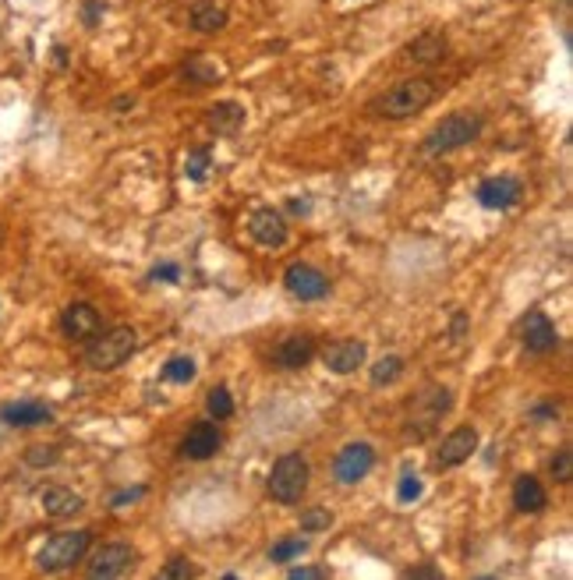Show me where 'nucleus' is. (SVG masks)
Wrapping results in <instances>:
<instances>
[{
	"instance_id": "obj_1",
	"label": "nucleus",
	"mask_w": 573,
	"mask_h": 580,
	"mask_svg": "<svg viewBox=\"0 0 573 580\" xmlns=\"http://www.w3.org/2000/svg\"><path fill=\"white\" fill-rule=\"evenodd\" d=\"M432 100H436V85L428 78H407V82H397L393 89H386L383 96L368 100V110L390 117V120H403V117L421 114Z\"/></svg>"
},
{
	"instance_id": "obj_2",
	"label": "nucleus",
	"mask_w": 573,
	"mask_h": 580,
	"mask_svg": "<svg viewBox=\"0 0 573 580\" xmlns=\"http://www.w3.org/2000/svg\"><path fill=\"white\" fill-rule=\"evenodd\" d=\"M485 127V117L474 114V110H457V114L443 117L421 142V153L425 156H443V153H454V149H463L471 145Z\"/></svg>"
},
{
	"instance_id": "obj_3",
	"label": "nucleus",
	"mask_w": 573,
	"mask_h": 580,
	"mask_svg": "<svg viewBox=\"0 0 573 580\" xmlns=\"http://www.w3.org/2000/svg\"><path fill=\"white\" fill-rule=\"evenodd\" d=\"M135 344H138V333L131 326H114V330H100L89 347H85V365L93 372H114L120 368L131 354H135Z\"/></svg>"
},
{
	"instance_id": "obj_4",
	"label": "nucleus",
	"mask_w": 573,
	"mask_h": 580,
	"mask_svg": "<svg viewBox=\"0 0 573 580\" xmlns=\"http://www.w3.org/2000/svg\"><path fill=\"white\" fill-rule=\"evenodd\" d=\"M89 545H93V531H57L36 552V567L43 574H64L75 563H82V556L89 552Z\"/></svg>"
},
{
	"instance_id": "obj_5",
	"label": "nucleus",
	"mask_w": 573,
	"mask_h": 580,
	"mask_svg": "<svg viewBox=\"0 0 573 580\" xmlns=\"http://www.w3.org/2000/svg\"><path fill=\"white\" fill-rule=\"evenodd\" d=\"M454 407V397L446 386H428L425 393H418L407 407V435L414 439H428L436 432V425L446 417V410Z\"/></svg>"
},
{
	"instance_id": "obj_6",
	"label": "nucleus",
	"mask_w": 573,
	"mask_h": 580,
	"mask_svg": "<svg viewBox=\"0 0 573 580\" xmlns=\"http://www.w3.org/2000/svg\"><path fill=\"white\" fill-rule=\"evenodd\" d=\"M308 478H312V467L308 461L301 457V453H284L273 470H269V496L277 499V503H284V506H294V503H301V496L308 492Z\"/></svg>"
},
{
	"instance_id": "obj_7",
	"label": "nucleus",
	"mask_w": 573,
	"mask_h": 580,
	"mask_svg": "<svg viewBox=\"0 0 573 580\" xmlns=\"http://www.w3.org/2000/svg\"><path fill=\"white\" fill-rule=\"evenodd\" d=\"M135 563H138V549H131L124 541H114V545L96 549L85 570H89L93 580H110V577H124L128 570H135Z\"/></svg>"
},
{
	"instance_id": "obj_8",
	"label": "nucleus",
	"mask_w": 573,
	"mask_h": 580,
	"mask_svg": "<svg viewBox=\"0 0 573 580\" xmlns=\"http://www.w3.org/2000/svg\"><path fill=\"white\" fill-rule=\"evenodd\" d=\"M372 467H375V450L368 443H347L333 461V478L340 485H357L361 478H368Z\"/></svg>"
},
{
	"instance_id": "obj_9",
	"label": "nucleus",
	"mask_w": 573,
	"mask_h": 580,
	"mask_svg": "<svg viewBox=\"0 0 573 580\" xmlns=\"http://www.w3.org/2000/svg\"><path fill=\"white\" fill-rule=\"evenodd\" d=\"M478 206L481 209H496V213H503V209H514L516 202H520V195H524V184L510 174H499V177H485L481 184H478Z\"/></svg>"
},
{
	"instance_id": "obj_10",
	"label": "nucleus",
	"mask_w": 573,
	"mask_h": 580,
	"mask_svg": "<svg viewBox=\"0 0 573 580\" xmlns=\"http://www.w3.org/2000/svg\"><path fill=\"white\" fill-rule=\"evenodd\" d=\"M520 344L531 350V354H549L560 344V333L552 326V319L542 312V308H531L524 319H520Z\"/></svg>"
},
{
	"instance_id": "obj_11",
	"label": "nucleus",
	"mask_w": 573,
	"mask_h": 580,
	"mask_svg": "<svg viewBox=\"0 0 573 580\" xmlns=\"http://www.w3.org/2000/svg\"><path fill=\"white\" fill-rule=\"evenodd\" d=\"M284 287L290 290L297 301H322V297L330 294V280H326V273H319L315 266L294 262V266H286Z\"/></svg>"
},
{
	"instance_id": "obj_12",
	"label": "nucleus",
	"mask_w": 573,
	"mask_h": 580,
	"mask_svg": "<svg viewBox=\"0 0 573 580\" xmlns=\"http://www.w3.org/2000/svg\"><path fill=\"white\" fill-rule=\"evenodd\" d=\"M103 330V319H100V312L93 308V304H85V301H75V304H67L64 308V315H60V333L67 337V340H93L96 333Z\"/></svg>"
},
{
	"instance_id": "obj_13",
	"label": "nucleus",
	"mask_w": 573,
	"mask_h": 580,
	"mask_svg": "<svg viewBox=\"0 0 573 580\" xmlns=\"http://www.w3.org/2000/svg\"><path fill=\"white\" fill-rule=\"evenodd\" d=\"M220 446H224L220 428L213 421H195L188 428V435L181 439V457H188V461H209V457L220 453Z\"/></svg>"
},
{
	"instance_id": "obj_14",
	"label": "nucleus",
	"mask_w": 573,
	"mask_h": 580,
	"mask_svg": "<svg viewBox=\"0 0 573 580\" xmlns=\"http://www.w3.org/2000/svg\"><path fill=\"white\" fill-rule=\"evenodd\" d=\"M248 233H251V241L262 244V248H284L286 244V224L273 206H262V209H255V213L248 216Z\"/></svg>"
},
{
	"instance_id": "obj_15",
	"label": "nucleus",
	"mask_w": 573,
	"mask_h": 580,
	"mask_svg": "<svg viewBox=\"0 0 573 580\" xmlns=\"http://www.w3.org/2000/svg\"><path fill=\"white\" fill-rule=\"evenodd\" d=\"M478 450V432L471 425L463 428H454L443 443H439V453H436V464L439 467H460L463 461H471Z\"/></svg>"
},
{
	"instance_id": "obj_16",
	"label": "nucleus",
	"mask_w": 573,
	"mask_h": 580,
	"mask_svg": "<svg viewBox=\"0 0 573 580\" xmlns=\"http://www.w3.org/2000/svg\"><path fill=\"white\" fill-rule=\"evenodd\" d=\"M365 357H368L365 340H337V344H330V347L322 350V365H326L333 375H350V372H357V368L365 365Z\"/></svg>"
},
{
	"instance_id": "obj_17",
	"label": "nucleus",
	"mask_w": 573,
	"mask_h": 580,
	"mask_svg": "<svg viewBox=\"0 0 573 580\" xmlns=\"http://www.w3.org/2000/svg\"><path fill=\"white\" fill-rule=\"evenodd\" d=\"M0 421L11 425V428H36V425H50L54 410L40 400H18V404L0 407Z\"/></svg>"
},
{
	"instance_id": "obj_18",
	"label": "nucleus",
	"mask_w": 573,
	"mask_h": 580,
	"mask_svg": "<svg viewBox=\"0 0 573 580\" xmlns=\"http://www.w3.org/2000/svg\"><path fill=\"white\" fill-rule=\"evenodd\" d=\"M312 357H315V337H308V333H290L277 347V365L286 368V372L304 368Z\"/></svg>"
},
{
	"instance_id": "obj_19",
	"label": "nucleus",
	"mask_w": 573,
	"mask_h": 580,
	"mask_svg": "<svg viewBox=\"0 0 573 580\" xmlns=\"http://www.w3.org/2000/svg\"><path fill=\"white\" fill-rule=\"evenodd\" d=\"M40 503H43L47 517H57V521H64V517H75V514H82V510H85V499H82L78 492L64 488V485H50V488H43Z\"/></svg>"
},
{
	"instance_id": "obj_20",
	"label": "nucleus",
	"mask_w": 573,
	"mask_h": 580,
	"mask_svg": "<svg viewBox=\"0 0 573 580\" xmlns=\"http://www.w3.org/2000/svg\"><path fill=\"white\" fill-rule=\"evenodd\" d=\"M514 506L520 514H542L549 506V496L534 474H520L514 481Z\"/></svg>"
},
{
	"instance_id": "obj_21",
	"label": "nucleus",
	"mask_w": 573,
	"mask_h": 580,
	"mask_svg": "<svg viewBox=\"0 0 573 580\" xmlns=\"http://www.w3.org/2000/svg\"><path fill=\"white\" fill-rule=\"evenodd\" d=\"M227 25V7L216 0H198L191 7V29L195 32H220Z\"/></svg>"
},
{
	"instance_id": "obj_22",
	"label": "nucleus",
	"mask_w": 573,
	"mask_h": 580,
	"mask_svg": "<svg viewBox=\"0 0 573 580\" xmlns=\"http://www.w3.org/2000/svg\"><path fill=\"white\" fill-rule=\"evenodd\" d=\"M407 57L414 64H439L446 57V40L439 32H421L414 43H407Z\"/></svg>"
},
{
	"instance_id": "obj_23",
	"label": "nucleus",
	"mask_w": 573,
	"mask_h": 580,
	"mask_svg": "<svg viewBox=\"0 0 573 580\" xmlns=\"http://www.w3.org/2000/svg\"><path fill=\"white\" fill-rule=\"evenodd\" d=\"M241 124H244V107L241 103L224 100V103H213L209 107V127L216 135H234V131H241Z\"/></svg>"
},
{
	"instance_id": "obj_24",
	"label": "nucleus",
	"mask_w": 573,
	"mask_h": 580,
	"mask_svg": "<svg viewBox=\"0 0 573 580\" xmlns=\"http://www.w3.org/2000/svg\"><path fill=\"white\" fill-rule=\"evenodd\" d=\"M403 368H407V365H403L401 354H383V357L372 365V372H368V375H372V386H393V382L403 375Z\"/></svg>"
},
{
	"instance_id": "obj_25",
	"label": "nucleus",
	"mask_w": 573,
	"mask_h": 580,
	"mask_svg": "<svg viewBox=\"0 0 573 580\" xmlns=\"http://www.w3.org/2000/svg\"><path fill=\"white\" fill-rule=\"evenodd\" d=\"M195 372H198V368H195V361H191V357H184V354H177V357H171V361L163 365V379H167V382H181V386H184V382H191V379H195Z\"/></svg>"
},
{
	"instance_id": "obj_26",
	"label": "nucleus",
	"mask_w": 573,
	"mask_h": 580,
	"mask_svg": "<svg viewBox=\"0 0 573 580\" xmlns=\"http://www.w3.org/2000/svg\"><path fill=\"white\" fill-rule=\"evenodd\" d=\"M301 552H308V538H284V541H277V545L269 549V559H273V563H290V559H297Z\"/></svg>"
},
{
	"instance_id": "obj_27",
	"label": "nucleus",
	"mask_w": 573,
	"mask_h": 580,
	"mask_svg": "<svg viewBox=\"0 0 573 580\" xmlns=\"http://www.w3.org/2000/svg\"><path fill=\"white\" fill-rule=\"evenodd\" d=\"M209 163H213V153L209 149H191L184 156V174H188V180H206Z\"/></svg>"
},
{
	"instance_id": "obj_28",
	"label": "nucleus",
	"mask_w": 573,
	"mask_h": 580,
	"mask_svg": "<svg viewBox=\"0 0 573 580\" xmlns=\"http://www.w3.org/2000/svg\"><path fill=\"white\" fill-rule=\"evenodd\" d=\"M330 523H333V514L322 510V506H312V510L301 514V531H304V534H319V531H326Z\"/></svg>"
},
{
	"instance_id": "obj_29",
	"label": "nucleus",
	"mask_w": 573,
	"mask_h": 580,
	"mask_svg": "<svg viewBox=\"0 0 573 580\" xmlns=\"http://www.w3.org/2000/svg\"><path fill=\"white\" fill-rule=\"evenodd\" d=\"M206 407H209V414H213V417H230V414H234V400H230V390H227V386H216V390H209V397H206Z\"/></svg>"
},
{
	"instance_id": "obj_30",
	"label": "nucleus",
	"mask_w": 573,
	"mask_h": 580,
	"mask_svg": "<svg viewBox=\"0 0 573 580\" xmlns=\"http://www.w3.org/2000/svg\"><path fill=\"white\" fill-rule=\"evenodd\" d=\"M421 492H425L421 478H418L414 470H403L401 485H397V499H401V503H414V499H421Z\"/></svg>"
},
{
	"instance_id": "obj_31",
	"label": "nucleus",
	"mask_w": 573,
	"mask_h": 580,
	"mask_svg": "<svg viewBox=\"0 0 573 580\" xmlns=\"http://www.w3.org/2000/svg\"><path fill=\"white\" fill-rule=\"evenodd\" d=\"M552 478H556L560 485H570V478H573V450L570 446H563V450L552 457Z\"/></svg>"
},
{
	"instance_id": "obj_32",
	"label": "nucleus",
	"mask_w": 573,
	"mask_h": 580,
	"mask_svg": "<svg viewBox=\"0 0 573 580\" xmlns=\"http://www.w3.org/2000/svg\"><path fill=\"white\" fill-rule=\"evenodd\" d=\"M60 461V450L57 446H29V453H25V464L29 467H50Z\"/></svg>"
},
{
	"instance_id": "obj_33",
	"label": "nucleus",
	"mask_w": 573,
	"mask_h": 580,
	"mask_svg": "<svg viewBox=\"0 0 573 580\" xmlns=\"http://www.w3.org/2000/svg\"><path fill=\"white\" fill-rule=\"evenodd\" d=\"M160 577L163 580H188V577H195V567H191L188 559H171V563L160 570Z\"/></svg>"
},
{
	"instance_id": "obj_34",
	"label": "nucleus",
	"mask_w": 573,
	"mask_h": 580,
	"mask_svg": "<svg viewBox=\"0 0 573 580\" xmlns=\"http://www.w3.org/2000/svg\"><path fill=\"white\" fill-rule=\"evenodd\" d=\"M149 280H153V284H177V280H181V266L163 262V266H156V269L149 273Z\"/></svg>"
},
{
	"instance_id": "obj_35",
	"label": "nucleus",
	"mask_w": 573,
	"mask_h": 580,
	"mask_svg": "<svg viewBox=\"0 0 573 580\" xmlns=\"http://www.w3.org/2000/svg\"><path fill=\"white\" fill-rule=\"evenodd\" d=\"M103 11H107V4H103V0H85V7H82V22H85L89 29H96V25H100V18H103Z\"/></svg>"
},
{
	"instance_id": "obj_36",
	"label": "nucleus",
	"mask_w": 573,
	"mask_h": 580,
	"mask_svg": "<svg viewBox=\"0 0 573 580\" xmlns=\"http://www.w3.org/2000/svg\"><path fill=\"white\" fill-rule=\"evenodd\" d=\"M184 75H195V78H198L202 85H206V82H216V78H220V71H216V67H202L198 60H195V64H188V67H184Z\"/></svg>"
},
{
	"instance_id": "obj_37",
	"label": "nucleus",
	"mask_w": 573,
	"mask_h": 580,
	"mask_svg": "<svg viewBox=\"0 0 573 580\" xmlns=\"http://www.w3.org/2000/svg\"><path fill=\"white\" fill-rule=\"evenodd\" d=\"M142 496H145V488H142V485H138V488H124V492H117L114 499H110V506L120 510V506H128V503H135V499H142Z\"/></svg>"
},
{
	"instance_id": "obj_38",
	"label": "nucleus",
	"mask_w": 573,
	"mask_h": 580,
	"mask_svg": "<svg viewBox=\"0 0 573 580\" xmlns=\"http://www.w3.org/2000/svg\"><path fill=\"white\" fill-rule=\"evenodd\" d=\"M330 574L326 570H319V567H294L290 570V580H326Z\"/></svg>"
},
{
	"instance_id": "obj_39",
	"label": "nucleus",
	"mask_w": 573,
	"mask_h": 580,
	"mask_svg": "<svg viewBox=\"0 0 573 580\" xmlns=\"http://www.w3.org/2000/svg\"><path fill=\"white\" fill-rule=\"evenodd\" d=\"M407 577H443V570H436V567H414V570H407Z\"/></svg>"
},
{
	"instance_id": "obj_40",
	"label": "nucleus",
	"mask_w": 573,
	"mask_h": 580,
	"mask_svg": "<svg viewBox=\"0 0 573 580\" xmlns=\"http://www.w3.org/2000/svg\"><path fill=\"white\" fill-rule=\"evenodd\" d=\"M531 417H538V421H545V417H556V407H549V404L534 407V410H531Z\"/></svg>"
},
{
	"instance_id": "obj_41",
	"label": "nucleus",
	"mask_w": 573,
	"mask_h": 580,
	"mask_svg": "<svg viewBox=\"0 0 573 580\" xmlns=\"http://www.w3.org/2000/svg\"><path fill=\"white\" fill-rule=\"evenodd\" d=\"M460 333H463V315L454 319V340H460Z\"/></svg>"
},
{
	"instance_id": "obj_42",
	"label": "nucleus",
	"mask_w": 573,
	"mask_h": 580,
	"mask_svg": "<svg viewBox=\"0 0 573 580\" xmlns=\"http://www.w3.org/2000/svg\"><path fill=\"white\" fill-rule=\"evenodd\" d=\"M563 4H570V0H563Z\"/></svg>"
}]
</instances>
